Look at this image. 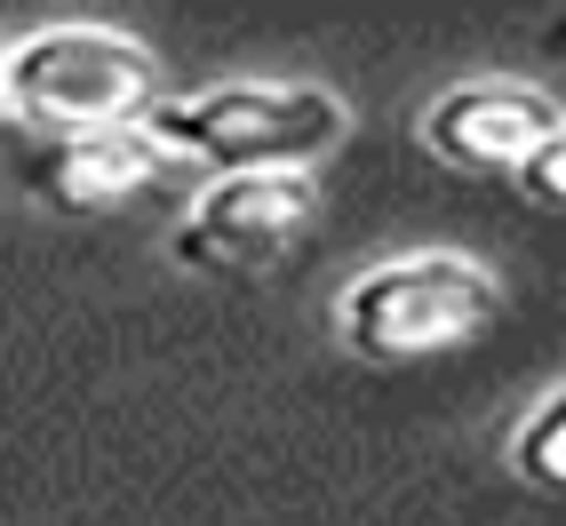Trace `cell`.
<instances>
[{
  "label": "cell",
  "instance_id": "obj_1",
  "mask_svg": "<svg viewBox=\"0 0 566 526\" xmlns=\"http://www.w3.org/2000/svg\"><path fill=\"white\" fill-rule=\"evenodd\" d=\"M144 136L160 144V160H200L216 176H272V168L312 176V160L344 144V104L304 81H223L153 104Z\"/></svg>",
  "mask_w": 566,
  "mask_h": 526
},
{
  "label": "cell",
  "instance_id": "obj_2",
  "mask_svg": "<svg viewBox=\"0 0 566 526\" xmlns=\"http://www.w3.org/2000/svg\"><path fill=\"white\" fill-rule=\"evenodd\" d=\"M503 312V287L486 263L455 248H423V255H391L335 295V335L352 359L375 367H407V359H439L471 344V335Z\"/></svg>",
  "mask_w": 566,
  "mask_h": 526
},
{
  "label": "cell",
  "instance_id": "obj_3",
  "mask_svg": "<svg viewBox=\"0 0 566 526\" xmlns=\"http://www.w3.org/2000/svg\"><path fill=\"white\" fill-rule=\"evenodd\" d=\"M9 112L49 136H104V128H144L160 104V64L144 41L104 24H49L0 56Z\"/></svg>",
  "mask_w": 566,
  "mask_h": 526
},
{
  "label": "cell",
  "instance_id": "obj_4",
  "mask_svg": "<svg viewBox=\"0 0 566 526\" xmlns=\"http://www.w3.org/2000/svg\"><path fill=\"white\" fill-rule=\"evenodd\" d=\"M319 215V183L272 168V176H216L176 223V263L192 272H263L287 255Z\"/></svg>",
  "mask_w": 566,
  "mask_h": 526
},
{
  "label": "cell",
  "instance_id": "obj_5",
  "mask_svg": "<svg viewBox=\"0 0 566 526\" xmlns=\"http://www.w3.org/2000/svg\"><path fill=\"white\" fill-rule=\"evenodd\" d=\"M423 144L447 160V168H479V176H518L543 144L566 128V112L526 88V81H463L423 104Z\"/></svg>",
  "mask_w": 566,
  "mask_h": 526
},
{
  "label": "cell",
  "instance_id": "obj_6",
  "mask_svg": "<svg viewBox=\"0 0 566 526\" xmlns=\"http://www.w3.org/2000/svg\"><path fill=\"white\" fill-rule=\"evenodd\" d=\"M160 168L168 160H160V144L144 128H104V136H49V144H32L17 176H24V192L41 208H56V215H104V208L136 200Z\"/></svg>",
  "mask_w": 566,
  "mask_h": 526
},
{
  "label": "cell",
  "instance_id": "obj_7",
  "mask_svg": "<svg viewBox=\"0 0 566 526\" xmlns=\"http://www.w3.org/2000/svg\"><path fill=\"white\" fill-rule=\"evenodd\" d=\"M511 471L526 486H543V495H566V383L543 391L526 407V423L511 431Z\"/></svg>",
  "mask_w": 566,
  "mask_h": 526
},
{
  "label": "cell",
  "instance_id": "obj_8",
  "mask_svg": "<svg viewBox=\"0 0 566 526\" xmlns=\"http://www.w3.org/2000/svg\"><path fill=\"white\" fill-rule=\"evenodd\" d=\"M518 183H526V200H543V208H566V128L543 144L535 160L518 168Z\"/></svg>",
  "mask_w": 566,
  "mask_h": 526
},
{
  "label": "cell",
  "instance_id": "obj_9",
  "mask_svg": "<svg viewBox=\"0 0 566 526\" xmlns=\"http://www.w3.org/2000/svg\"><path fill=\"white\" fill-rule=\"evenodd\" d=\"M0 112H9V81H0Z\"/></svg>",
  "mask_w": 566,
  "mask_h": 526
}]
</instances>
